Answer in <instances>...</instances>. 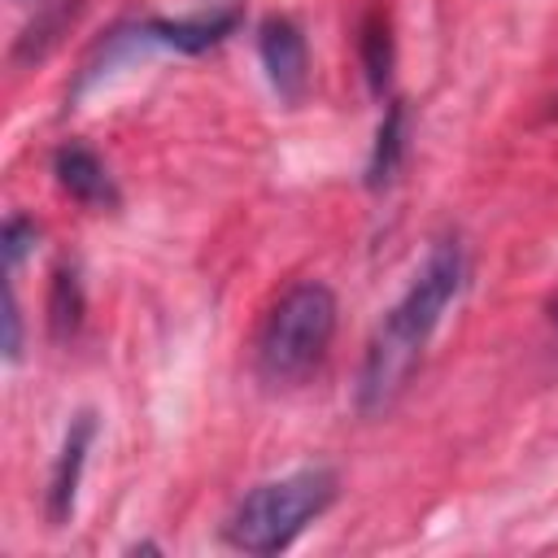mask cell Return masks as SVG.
I'll return each mask as SVG.
<instances>
[{"label":"cell","instance_id":"obj_1","mask_svg":"<svg viewBox=\"0 0 558 558\" xmlns=\"http://www.w3.org/2000/svg\"><path fill=\"white\" fill-rule=\"evenodd\" d=\"M462 283H466V253L453 235H445L427 248L410 288L397 296V305L379 318V327L366 340L357 388H353L357 410L366 418L392 410V401L410 388V379L423 366V353H427L436 327L445 323V310L458 301Z\"/></svg>","mask_w":558,"mask_h":558},{"label":"cell","instance_id":"obj_3","mask_svg":"<svg viewBox=\"0 0 558 558\" xmlns=\"http://www.w3.org/2000/svg\"><path fill=\"white\" fill-rule=\"evenodd\" d=\"M336 501V471L331 466H301L279 480L248 488L222 523L227 545L244 554H279L288 549L327 506Z\"/></svg>","mask_w":558,"mask_h":558},{"label":"cell","instance_id":"obj_2","mask_svg":"<svg viewBox=\"0 0 558 558\" xmlns=\"http://www.w3.org/2000/svg\"><path fill=\"white\" fill-rule=\"evenodd\" d=\"M336 292L318 279H301L266 310L257 340H253V366L266 384L288 388L301 384L323 357L336 336Z\"/></svg>","mask_w":558,"mask_h":558},{"label":"cell","instance_id":"obj_9","mask_svg":"<svg viewBox=\"0 0 558 558\" xmlns=\"http://www.w3.org/2000/svg\"><path fill=\"white\" fill-rule=\"evenodd\" d=\"M48 323H52V336H74L78 323H83V288H78V275L74 270H57L52 279V301H48Z\"/></svg>","mask_w":558,"mask_h":558},{"label":"cell","instance_id":"obj_7","mask_svg":"<svg viewBox=\"0 0 558 558\" xmlns=\"http://www.w3.org/2000/svg\"><path fill=\"white\" fill-rule=\"evenodd\" d=\"M52 174H57L61 192H70L87 209H113L118 205V187H113L105 161L83 144H61L52 153Z\"/></svg>","mask_w":558,"mask_h":558},{"label":"cell","instance_id":"obj_10","mask_svg":"<svg viewBox=\"0 0 558 558\" xmlns=\"http://www.w3.org/2000/svg\"><path fill=\"white\" fill-rule=\"evenodd\" d=\"M362 65H366V78L375 92H384L388 74H392V35H388V22L384 13H371L362 22Z\"/></svg>","mask_w":558,"mask_h":558},{"label":"cell","instance_id":"obj_11","mask_svg":"<svg viewBox=\"0 0 558 558\" xmlns=\"http://www.w3.org/2000/svg\"><path fill=\"white\" fill-rule=\"evenodd\" d=\"M35 240H39V227H35L31 218L13 214V218L4 222V266H9V275L22 266V257L35 248Z\"/></svg>","mask_w":558,"mask_h":558},{"label":"cell","instance_id":"obj_13","mask_svg":"<svg viewBox=\"0 0 558 558\" xmlns=\"http://www.w3.org/2000/svg\"><path fill=\"white\" fill-rule=\"evenodd\" d=\"M549 318H554V327H558V296L549 301Z\"/></svg>","mask_w":558,"mask_h":558},{"label":"cell","instance_id":"obj_8","mask_svg":"<svg viewBox=\"0 0 558 558\" xmlns=\"http://www.w3.org/2000/svg\"><path fill=\"white\" fill-rule=\"evenodd\" d=\"M401 153H405V109L392 100L384 122H379V135H375V148H371V166H366V183L371 187H384L397 166H401Z\"/></svg>","mask_w":558,"mask_h":558},{"label":"cell","instance_id":"obj_6","mask_svg":"<svg viewBox=\"0 0 558 558\" xmlns=\"http://www.w3.org/2000/svg\"><path fill=\"white\" fill-rule=\"evenodd\" d=\"M96 440V414L83 410L74 414L65 440H61V453L52 462V475H48V523L52 527H65L70 514H74V501H78V484H83V466H87V449Z\"/></svg>","mask_w":558,"mask_h":558},{"label":"cell","instance_id":"obj_12","mask_svg":"<svg viewBox=\"0 0 558 558\" xmlns=\"http://www.w3.org/2000/svg\"><path fill=\"white\" fill-rule=\"evenodd\" d=\"M22 357V310H17V296H13V283L4 292V362H17Z\"/></svg>","mask_w":558,"mask_h":558},{"label":"cell","instance_id":"obj_14","mask_svg":"<svg viewBox=\"0 0 558 558\" xmlns=\"http://www.w3.org/2000/svg\"><path fill=\"white\" fill-rule=\"evenodd\" d=\"M17 4H39V0H17Z\"/></svg>","mask_w":558,"mask_h":558},{"label":"cell","instance_id":"obj_4","mask_svg":"<svg viewBox=\"0 0 558 558\" xmlns=\"http://www.w3.org/2000/svg\"><path fill=\"white\" fill-rule=\"evenodd\" d=\"M240 13L235 9H214V13H201V17H148V22H131V26H118L109 31L83 61L78 70V87H92L96 78H105L109 70L153 52V48H174V52H205L214 44H222L231 31H235Z\"/></svg>","mask_w":558,"mask_h":558},{"label":"cell","instance_id":"obj_5","mask_svg":"<svg viewBox=\"0 0 558 558\" xmlns=\"http://www.w3.org/2000/svg\"><path fill=\"white\" fill-rule=\"evenodd\" d=\"M257 52H262V65H266V78L270 87L296 105L305 83H310V52H305V35L292 17H266L257 26Z\"/></svg>","mask_w":558,"mask_h":558}]
</instances>
